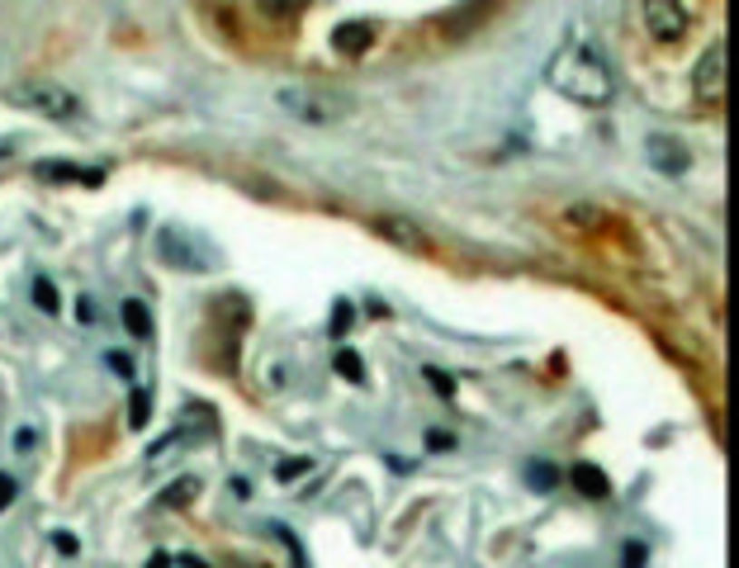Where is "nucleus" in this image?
I'll list each match as a JSON object with an SVG mask.
<instances>
[{"mask_svg":"<svg viewBox=\"0 0 739 568\" xmlns=\"http://www.w3.org/2000/svg\"><path fill=\"white\" fill-rule=\"evenodd\" d=\"M104 361H110V370H114L119 379H133V355H123V351H110V355H104Z\"/></svg>","mask_w":739,"mask_h":568,"instance_id":"4be33fe9","label":"nucleus"},{"mask_svg":"<svg viewBox=\"0 0 739 568\" xmlns=\"http://www.w3.org/2000/svg\"><path fill=\"white\" fill-rule=\"evenodd\" d=\"M336 374H342L346 379V384H361V379H365V365H361V355H355V351H336Z\"/></svg>","mask_w":739,"mask_h":568,"instance_id":"2eb2a0df","label":"nucleus"},{"mask_svg":"<svg viewBox=\"0 0 739 568\" xmlns=\"http://www.w3.org/2000/svg\"><path fill=\"white\" fill-rule=\"evenodd\" d=\"M346 327H351V303L342 299V303H336V313H332V332H336V336H342Z\"/></svg>","mask_w":739,"mask_h":568,"instance_id":"b1692460","label":"nucleus"},{"mask_svg":"<svg viewBox=\"0 0 739 568\" xmlns=\"http://www.w3.org/2000/svg\"><path fill=\"white\" fill-rule=\"evenodd\" d=\"M692 91H696L702 104H721L725 100V43H711L702 57H696Z\"/></svg>","mask_w":739,"mask_h":568,"instance_id":"39448f33","label":"nucleus"},{"mask_svg":"<svg viewBox=\"0 0 739 568\" xmlns=\"http://www.w3.org/2000/svg\"><path fill=\"white\" fill-rule=\"evenodd\" d=\"M180 563H185V568H209L204 559H180Z\"/></svg>","mask_w":739,"mask_h":568,"instance_id":"7c9ffc66","label":"nucleus"},{"mask_svg":"<svg viewBox=\"0 0 739 568\" xmlns=\"http://www.w3.org/2000/svg\"><path fill=\"white\" fill-rule=\"evenodd\" d=\"M427 384H436V393L446 398V403H455V384H451V374H441V370L427 365Z\"/></svg>","mask_w":739,"mask_h":568,"instance_id":"412c9836","label":"nucleus"},{"mask_svg":"<svg viewBox=\"0 0 739 568\" xmlns=\"http://www.w3.org/2000/svg\"><path fill=\"white\" fill-rule=\"evenodd\" d=\"M38 176L44 180H76V185H100L104 180L100 171H81V166H67V161H38Z\"/></svg>","mask_w":739,"mask_h":568,"instance_id":"f8f14e48","label":"nucleus"},{"mask_svg":"<svg viewBox=\"0 0 739 568\" xmlns=\"http://www.w3.org/2000/svg\"><path fill=\"white\" fill-rule=\"evenodd\" d=\"M640 19H645V34L659 38V43H678L692 24L683 0H640Z\"/></svg>","mask_w":739,"mask_h":568,"instance_id":"7ed1b4c3","label":"nucleus"},{"mask_svg":"<svg viewBox=\"0 0 739 568\" xmlns=\"http://www.w3.org/2000/svg\"><path fill=\"white\" fill-rule=\"evenodd\" d=\"M564 223H569V227H598V223H602V214H598L593 204H569Z\"/></svg>","mask_w":739,"mask_h":568,"instance_id":"a211bd4d","label":"nucleus"},{"mask_svg":"<svg viewBox=\"0 0 739 568\" xmlns=\"http://www.w3.org/2000/svg\"><path fill=\"white\" fill-rule=\"evenodd\" d=\"M76 318L91 327V323H95V303H91V299H81V303H76Z\"/></svg>","mask_w":739,"mask_h":568,"instance_id":"cd10ccee","label":"nucleus"},{"mask_svg":"<svg viewBox=\"0 0 739 568\" xmlns=\"http://www.w3.org/2000/svg\"><path fill=\"white\" fill-rule=\"evenodd\" d=\"M370 43H374V24H370V19H346V24L332 29V53H342V57H365Z\"/></svg>","mask_w":739,"mask_h":568,"instance_id":"0eeeda50","label":"nucleus"},{"mask_svg":"<svg viewBox=\"0 0 739 568\" xmlns=\"http://www.w3.org/2000/svg\"><path fill=\"white\" fill-rule=\"evenodd\" d=\"M280 110H289L294 119L304 123H318V129H327V123H342L355 114V100L342 95V91H304V86H285L280 95Z\"/></svg>","mask_w":739,"mask_h":568,"instance_id":"f03ea898","label":"nucleus"},{"mask_svg":"<svg viewBox=\"0 0 739 568\" xmlns=\"http://www.w3.org/2000/svg\"><path fill=\"white\" fill-rule=\"evenodd\" d=\"M157 251H161V261H171V265H180V270H204V261H199V256H190L185 242H180L176 233H161Z\"/></svg>","mask_w":739,"mask_h":568,"instance_id":"ddd939ff","label":"nucleus"},{"mask_svg":"<svg viewBox=\"0 0 739 568\" xmlns=\"http://www.w3.org/2000/svg\"><path fill=\"white\" fill-rule=\"evenodd\" d=\"M261 10H266L270 19H289V14L304 10V0H261Z\"/></svg>","mask_w":739,"mask_h":568,"instance_id":"aec40b11","label":"nucleus"},{"mask_svg":"<svg viewBox=\"0 0 739 568\" xmlns=\"http://www.w3.org/2000/svg\"><path fill=\"white\" fill-rule=\"evenodd\" d=\"M15 502V474H0V512Z\"/></svg>","mask_w":739,"mask_h":568,"instance_id":"a878e982","label":"nucleus"},{"mask_svg":"<svg viewBox=\"0 0 739 568\" xmlns=\"http://www.w3.org/2000/svg\"><path fill=\"white\" fill-rule=\"evenodd\" d=\"M526 483H531L536 493H540V488L550 493L555 483H559V469H555V465H540V459H536V465H526Z\"/></svg>","mask_w":739,"mask_h":568,"instance_id":"dca6fc26","label":"nucleus"},{"mask_svg":"<svg viewBox=\"0 0 739 568\" xmlns=\"http://www.w3.org/2000/svg\"><path fill=\"white\" fill-rule=\"evenodd\" d=\"M147 568H171V559H166V550H157L152 559H147Z\"/></svg>","mask_w":739,"mask_h":568,"instance_id":"c756f323","label":"nucleus"},{"mask_svg":"<svg viewBox=\"0 0 739 568\" xmlns=\"http://www.w3.org/2000/svg\"><path fill=\"white\" fill-rule=\"evenodd\" d=\"M574 488H579L583 497L602 502V497L611 493V483H607V474H602L598 465H574Z\"/></svg>","mask_w":739,"mask_h":568,"instance_id":"9b49d317","label":"nucleus"},{"mask_svg":"<svg viewBox=\"0 0 739 568\" xmlns=\"http://www.w3.org/2000/svg\"><path fill=\"white\" fill-rule=\"evenodd\" d=\"M645 152H649V161L659 166L664 176H683L687 171V147H678L673 138H649Z\"/></svg>","mask_w":739,"mask_h":568,"instance_id":"1a4fd4ad","label":"nucleus"},{"mask_svg":"<svg viewBox=\"0 0 739 568\" xmlns=\"http://www.w3.org/2000/svg\"><path fill=\"white\" fill-rule=\"evenodd\" d=\"M57 550H62V554H76V535H67V531H57Z\"/></svg>","mask_w":739,"mask_h":568,"instance_id":"c85d7f7f","label":"nucleus"},{"mask_svg":"<svg viewBox=\"0 0 739 568\" xmlns=\"http://www.w3.org/2000/svg\"><path fill=\"white\" fill-rule=\"evenodd\" d=\"M10 100L34 110V114H44V119H76L81 114L76 95L57 91V86H19V91H10Z\"/></svg>","mask_w":739,"mask_h":568,"instance_id":"20e7f679","label":"nucleus"},{"mask_svg":"<svg viewBox=\"0 0 739 568\" xmlns=\"http://www.w3.org/2000/svg\"><path fill=\"white\" fill-rule=\"evenodd\" d=\"M370 227H374V237H384L389 246H404V251H427L432 246V237L422 233L408 214H374Z\"/></svg>","mask_w":739,"mask_h":568,"instance_id":"423d86ee","label":"nucleus"},{"mask_svg":"<svg viewBox=\"0 0 739 568\" xmlns=\"http://www.w3.org/2000/svg\"><path fill=\"white\" fill-rule=\"evenodd\" d=\"M147 422V393H133V427Z\"/></svg>","mask_w":739,"mask_h":568,"instance_id":"bb28decb","label":"nucleus"},{"mask_svg":"<svg viewBox=\"0 0 739 568\" xmlns=\"http://www.w3.org/2000/svg\"><path fill=\"white\" fill-rule=\"evenodd\" d=\"M427 446L432 450H455V436L451 431H427Z\"/></svg>","mask_w":739,"mask_h":568,"instance_id":"393cba45","label":"nucleus"},{"mask_svg":"<svg viewBox=\"0 0 739 568\" xmlns=\"http://www.w3.org/2000/svg\"><path fill=\"white\" fill-rule=\"evenodd\" d=\"M57 303H62L57 299V284L53 280H34V308L38 313H57Z\"/></svg>","mask_w":739,"mask_h":568,"instance_id":"f3484780","label":"nucleus"},{"mask_svg":"<svg viewBox=\"0 0 739 568\" xmlns=\"http://www.w3.org/2000/svg\"><path fill=\"white\" fill-rule=\"evenodd\" d=\"M308 469H313V459H308V455H299V459H280V465H276V483H294V478L308 474Z\"/></svg>","mask_w":739,"mask_h":568,"instance_id":"6ab92c4d","label":"nucleus"},{"mask_svg":"<svg viewBox=\"0 0 739 568\" xmlns=\"http://www.w3.org/2000/svg\"><path fill=\"white\" fill-rule=\"evenodd\" d=\"M493 10H498V0H470V5H455L446 19H441V29H446V38H464V34H474Z\"/></svg>","mask_w":739,"mask_h":568,"instance_id":"6e6552de","label":"nucleus"},{"mask_svg":"<svg viewBox=\"0 0 739 568\" xmlns=\"http://www.w3.org/2000/svg\"><path fill=\"white\" fill-rule=\"evenodd\" d=\"M645 559H649L645 540H630V544H626V563H621V568H645Z\"/></svg>","mask_w":739,"mask_h":568,"instance_id":"5701e85b","label":"nucleus"},{"mask_svg":"<svg viewBox=\"0 0 739 568\" xmlns=\"http://www.w3.org/2000/svg\"><path fill=\"white\" fill-rule=\"evenodd\" d=\"M550 86L569 100H579V104H607L611 100V76L607 67L598 62L593 48H564L555 62H550Z\"/></svg>","mask_w":739,"mask_h":568,"instance_id":"f257e3e1","label":"nucleus"},{"mask_svg":"<svg viewBox=\"0 0 739 568\" xmlns=\"http://www.w3.org/2000/svg\"><path fill=\"white\" fill-rule=\"evenodd\" d=\"M123 327H129L133 336H152V313H147L142 299H129V303H123Z\"/></svg>","mask_w":739,"mask_h":568,"instance_id":"4468645a","label":"nucleus"},{"mask_svg":"<svg viewBox=\"0 0 739 568\" xmlns=\"http://www.w3.org/2000/svg\"><path fill=\"white\" fill-rule=\"evenodd\" d=\"M204 493V483H199V474H180L176 483H166V493L157 497V507L161 512H185L190 502H195Z\"/></svg>","mask_w":739,"mask_h":568,"instance_id":"9d476101","label":"nucleus"}]
</instances>
